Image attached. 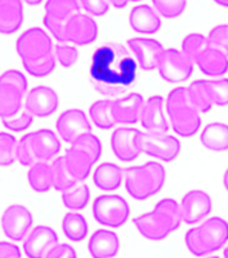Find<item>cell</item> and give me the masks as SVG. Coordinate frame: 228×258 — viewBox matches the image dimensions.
I'll use <instances>...</instances> for the list:
<instances>
[{"label": "cell", "instance_id": "obj_1", "mask_svg": "<svg viewBox=\"0 0 228 258\" xmlns=\"http://www.w3.org/2000/svg\"><path fill=\"white\" fill-rule=\"evenodd\" d=\"M140 64L124 44L106 42L93 54L89 78L97 92L105 97L124 94L136 82Z\"/></svg>", "mask_w": 228, "mask_h": 258}, {"label": "cell", "instance_id": "obj_2", "mask_svg": "<svg viewBox=\"0 0 228 258\" xmlns=\"http://www.w3.org/2000/svg\"><path fill=\"white\" fill-rule=\"evenodd\" d=\"M165 109L168 113L171 126L180 137L188 139L195 136L201 128L200 113L193 108L188 88L179 86L172 89L165 102Z\"/></svg>", "mask_w": 228, "mask_h": 258}, {"label": "cell", "instance_id": "obj_3", "mask_svg": "<svg viewBox=\"0 0 228 258\" xmlns=\"http://www.w3.org/2000/svg\"><path fill=\"white\" fill-rule=\"evenodd\" d=\"M167 172L163 164L148 161L142 165H134L125 169L124 183L126 191L136 201H146L163 189Z\"/></svg>", "mask_w": 228, "mask_h": 258}, {"label": "cell", "instance_id": "obj_4", "mask_svg": "<svg viewBox=\"0 0 228 258\" xmlns=\"http://www.w3.org/2000/svg\"><path fill=\"white\" fill-rule=\"evenodd\" d=\"M228 242V222L220 217L205 219L201 225L189 229L185 234L187 249L195 257H205L207 254L220 250Z\"/></svg>", "mask_w": 228, "mask_h": 258}, {"label": "cell", "instance_id": "obj_5", "mask_svg": "<svg viewBox=\"0 0 228 258\" xmlns=\"http://www.w3.org/2000/svg\"><path fill=\"white\" fill-rule=\"evenodd\" d=\"M93 215L100 225L118 229L128 222L130 206L125 198L116 194L101 195L93 203Z\"/></svg>", "mask_w": 228, "mask_h": 258}, {"label": "cell", "instance_id": "obj_6", "mask_svg": "<svg viewBox=\"0 0 228 258\" xmlns=\"http://www.w3.org/2000/svg\"><path fill=\"white\" fill-rule=\"evenodd\" d=\"M138 145L141 153L164 163L175 160L181 151L180 140L167 132H141Z\"/></svg>", "mask_w": 228, "mask_h": 258}, {"label": "cell", "instance_id": "obj_7", "mask_svg": "<svg viewBox=\"0 0 228 258\" xmlns=\"http://www.w3.org/2000/svg\"><path fill=\"white\" fill-rule=\"evenodd\" d=\"M16 52L22 62H32L52 54L54 44L50 35L43 28L31 27L18 38Z\"/></svg>", "mask_w": 228, "mask_h": 258}, {"label": "cell", "instance_id": "obj_8", "mask_svg": "<svg viewBox=\"0 0 228 258\" xmlns=\"http://www.w3.org/2000/svg\"><path fill=\"white\" fill-rule=\"evenodd\" d=\"M193 62L177 48H165L164 55L159 66L160 77L169 84H181L189 80L193 73Z\"/></svg>", "mask_w": 228, "mask_h": 258}, {"label": "cell", "instance_id": "obj_9", "mask_svg": "<svg viewBox=\"0 0 228 258\" xmlns=\"http://www.w3.org/2000/svg\"><path fill=\"white\" fill-rule=\"evenodd\" d=\"M32 223V213L23 205H11L2 215V230L12 241H23L28 237Z\"/></svg>", "mask_w": 228, "mask_h": 258}, {"label": "cell", "instance_id": "obj_10", "mask_svg": "<svg viewBox=\"0 0 228 258\" xmlns=\"http://www.w3.org/2000/svg\"><path fill=\"white\" fill-rule=\"evenodd\" d=\"M56 131L62 140L74 144L80 137L92 133V124L82 109H67L58 117Z\"/></svg>", "mask_w": 228, "mask_h": 258}, {"label": "cell", "instance_id": "obj_11", "mask_svg": "<svg viewBox=\"0 0 228 258\" xmlns=\"http://www.w3.org/2000/svg\"><path fill=\"white\" fill-rule=\"evenodd\" d=\"M181 218L187 225H196L212 211V199L203 189H192L183 197L180 203Z\"/></svg>", "mask_w": 228, "mask_h": 258}, {"label": "cell", "instance_id": "obj_12", "mask_svg": "<svg viewBox=\"0 0 228 258\" xmlns=\"http://www.w3.org/2000/svg\"><path fill=\"white\" fill-rule=\"evenodd\" d=\"M128 46L142 70L152 72L159 69L165 52L164 46L159 40L152 38H132L128 40Z\"/></svg>", "mask_w": 228, "mask_h": 258}, {"label": "cell", "instance_id": "obj_13", "mask_svg": "<svg viewBox=\"0 0 228 258\" xmlns=\"http://www.w3.org/2000/svg\"><path fill=\"white\" fill-rule=\"evenodd\" d=\"M141 131L132 126H120L114 129L112 135V151L120 161L130 163L138 159L141 155L138 137Z\"/></svg>", "mask_w": 228, "mask_h": 258}, {"label": "cell", "instance_id": "obj_14", "mask_svg": "<svg viewBox=\"0 0 228 258\" xmlns=\"http://www.w3.org/2000/svg\"><path fill=\"white\" fill-rule=\"evenodd\" d=\"M59 106V97L58 93L48 86H36L31 89L26 96L24 109L34 117L44 118L54 114Z\"/></svg>", "mask_w": 228, "mask_h": 258}, {"label": "cell", "instance_id": "obj_15", "mask_svg": "<svg viewBox=\"0 0 228 258\" xmlns=\"http://www.w3.org/2000/svg\"><path fill=\"white\" fill-rule=\"evenodd\" d=\"M98 24L89 14L78 12L66 23V43L86 46L98 38Z\"/></svg>", "mask_w": 228, "mask_h": 258}, {"label": "cell", "instance_id": "obj_16", "mask_svg": "<svg viewBox=\"0 0 228 258\" xmlns=\"http://www.w3.org/2000/svg\"><path fill=\"white\" fill-rule=\"evenodd\" d=\"M59 243L58 234L52 227L46 225L36 226L24 241L23 250L28 258H46Z\"/></svg>", "mask_w": 228, "mask_h": 258}, {"label": "cell", "instance_id": "obj_17", "mask_svg": "<svg viewBox=\"0 0 228 258\" xmlns=\"http://www.w3.org/2000/svg\"><path fill=\"white\" fill-rule=\"evenodd\" d=\"M144 97L140 93H130L121 98H114L113 116L117 124L128 126L140 122L141 110L144 108Z\"/></svg>", "mask_w": 228, "mask_h": 258}, {"label": "cell", "instance_id": "obj_18", "mask_svg": "<svg viewBox=\"0 0 228 258\" xmlns=\"http://www.w3.org/2000/svg\"><path fill=\"white\" fill-rule=\"evenodd\" d=\"M165 101L161 96H152L145 101L140 122L146 132H168L169 124L164 113Z\"/></svg>", "mask_w": 228, "mask_h": 258}, {"label": "cell", "instance_id": "obj_19", "mask_svg": "<svg viewBox=\"0 0 228 258\" xmlns=\"http://www.w3.org/2000/svg\"><path fill=\"white\" fill-rule=\"evenodd\" d=\"M129 26L142 35H153L160 31L161 16L148 4H140L129 14Z\"/></svg>", "mask_w": 228, "mask_h": 258}, {"label": "cell", "instance_id": "obj_20", "mask_svg": "<svg viewBox=\"0 0 228 258\" xmlns=\"http://www.w3.org/2000/svg\"><path fill=\"white\" fill-rule=\"evenodd\" d=\"M88 247L92 258H114L121 249V241L116 233L101 229L90 237Z\"/></svg>", "mask_w": 228, "mask_h": 258}, {"label": "cell", "instance_id": "obj_21", "mask_svg": "<svg viewBox=\"0 0 228 258\" xmlns=\"http://www.w3.org/2000/svg\"><path fill=\"white\" fill-rule=\"evenodd\" d=\"M137 231L149 241H163L172 234V230L163 221V218L155 211L145 213L134 218L133 221Z\"/></svg>", "mask_w": 228, "mask_h": 258}, {"label": "cell", "instance_id": "obj_22", "mask_svg": "<svg viewBox=\"0 0 228 258\" xmlns=\"http://www.w3.org/2000/svg\"><path fill=\"white\" fill-rule=\"evenodd\" d=\"M32 149L38 161H50L56 159L60 152V141L51 129H39L31 132Z\"/></svg>", "mask_w": 228, "mask_h": 258}, {"label": "cell", "instance_id": "obj_23", "mask_svg": "<svg viewBox=\"0 0 228 258\" xmlns=\"http://www.w3.org/2000/svg\"><path fill=\"white\" fill-rule=\"evenodd\" d=\"M22 0H0V34H15L23 23Z\"/></svg>", "mask_w": 228, "mask_h": 258}, {"label": "cell", "instance_id": "obj_24", "mask_svg": "<svg viewBox=\"0 0 228 258\" xmlns=\"http://www.w3.org/2000/svg\"><path fill=\"white\" fill-rule=\"evenodd\" d=\"M125 169L114 163H102L96 168L93 175V181L97 188L106 192L116 191L124 183Z\"/></svg>", "mask_w": 228, "mask_h": 258}, {"label": "cell", "instance_id": "obj_25", "mask_svg": "<svg viewBox=\"0 0 228 258\" xmlns=\"http://www.w3.org/2000/svg\"><path fill=\"white\" fill-rule=\"evenodd\" d=\"M197 68L203 74L212 78H221L228 72V56L212 47H207L196 60Z\"/></svg>", "mask_w": 228, "mask_h": 258}, {"label": "cell", "instance_id": "obj_26", "mask_svg": "<svg viewBox=\"0 0 228 258\" xmlns=\"http://www.w3.org/2000/svg\"><path fill=\"white\" fill-rule=\"evenodd\" d=\"M200 143L211 152L228 151V125L224 122H211L200 133Z\"/></svg>", "mask_w": 228, "mask_h": 258}, {"label": "cell", "instance_id": "obj_27", "mask_svg": "<svg viewBox=\"0 0 228 258\" xmlns=\"http://www.w3.org/2000/svg\"><path fill=\"white\" fill-rule=\"evenodd\" d=\"M63 159L71 176L77 181H85L88 179L94 163L86 153L71 145L63 155Z\"/></svg>", "mask_w": 228, "mask_h": 258}, {"label": "cell", "instance_id": "obj_28", "mask_svg": "<svg viewBox=\"0 0 228 258\" xmlns=\"http://www.w3.org/2000/svg\"><path fill=\"white\" fill-rule=\"evenodd\" d=\"M27 180L30 187L36 192H47L54 188L51 164L47 161H38L28 169Z\"/></svg>", "mask_w": 228, "mask_h": 258}, {"label": "cell", "instance_id": "obj_29", "mask_svg": "<svg viewBox=\"0 0 228 258\" xmlns=\"http://www.w3.org/2000/svg\"><path fill=\"white\" fill-rule=\"evenodd\" d=\"M113 104H114L113 98H102V100H97L89 109V114L94 125L102 131L113 129L117 125L113 116Z\"/></svg>", "mask_w": 228, "mask_h": 258}, {"label": "cell", "instance_id": "obj_30", "mask_svg": "<svg viewBox=\"0 0 228 258\" xmlns=\"http://www.w3.org/2000/svg\"><path fill=\"white\" fill-rule=\"evenodd\" d=\"M62 229L64 235L72 242L84 241L88 237L89 225L82 214L71 211L67 213L62 219Z\"/></svg>", "mask_w": 228, "mask_h": 258}, {"label": "cell", "instance_id": "obj_31", "mask_svg": "<svg viewBox=\"0 0 228 258\" xmlns=\"http://www.w3.org/2000/svg\"><path fill=\"white\" fill-rule=\"evenodd\" d=\"M44 11V15L50 16L52 19L67 22L81 12V4L78 0H47Z\"/></svg>", "mask_w": 228, "mask_h": 258}, {"label": "cell", "instance_id": "obj_32", "mask_svg": "<svg viewBox=\"0 0 228 258\" xmlns=\"http://www.w3.org/2000/svg\"><path fill=\"white\" fill-rule=\"evenodd\" d=\"M62 202L64 207H67L71 211H80L84 210L90 202V188L84 181H80L68 188L67 191L62 192Z\"/></svg>", "mask_w": 228, "mask_h": 258}, {"label": "cell", "instance_id": "obj_33", "mask_svg": "<svg viewBox=\"0 0 228 258\" xmlns=\"http://www.w3.org/2000/svg\"><path fill=\"white\" fill-rule=\"evenodd\" d=\"M153 211L163 218V221L169 226V229L172 230V233L176 231L180 227L181 223H183L180 203H177L175 199H171V198L161 199L156 205V207L153 209Z\"/></svg>", "mask_w": 228, "mask_h": 258}, {"label": "cell", "instance_id": "obj_34", "mask_svg": "<svg viewBox=\"0 0 228 258\" xmlns=\"http://www.w3.org/2000/svg\"><path fill=\"white\" fill-rule=\"evenodd\" d=\"M188 93L193 108L196 109L200 114L211 110L213 102L211 96H209L208 88H207V80L193 81L192 84L188 86Z\"/></svg>", "mask_w": 228, "mask_h": 258}, {"label": "cell", "instance_id": "obj_35", "mask_svg": "<svg viewBox=\"0 0 228 258\" xmlns=\"http://www.w3.org/2000/svg\"><path fill=\"white\" fill-rule=\"evenodd\" d=\"M23 97L20 93L0 84V117L7 118L20 112Z\"/></svg>", "mask_w": 228, "mask_h": 258}, {"label": "cell", "instance_id": "obj_36", "mask_svg": "<svg viewBox=\"0 0 228 258\" xmlns=\"http://www.w3.org/2000/svg\"><path fill=\"white\" fill-rule=\"evenodd\" d=\"M52 167V177H54V189L59 191L60 194L71 188L72 185L80 183L71 176V173L68 171L67 165L64 163L63 156L56 157L51 163Z\"/></svg>", "mask_w": 228, "mask_h": 258}, {"label": "cell", "instance_id": "obj_37", "mask_svg": "<svg viewBox=\"0 0 228 258\" xmlns=\"http://www.w3.org/2000/svg\"><path fill=\"white\" fill-rule=\"evenodd\" d=\"M207 47H208L207 36H204L203 34H197V32L189 34L181 42V51L184 52L189 59H192L195 63H196L199 55Z\"/></svg>", "mask_w": 228, "mask_h": 258}, {"label": "cell", "instance_id": "obj_38", "mask_svg": "<svg viewBox=\"0 0 228 258\" xmlns=\"http://www.w3.org/2000/svg\"><path fill=\"white\" fill-rule=\"evenodd\" d=\"M72 147H75V148L81 149L82 152H85L88 155L90 159L93 160V163L96 164L97 161L100 160L101 156H102V143L96 135H93V133H88V135H85V136L80 137L78 140L71 144Z\"/></svg>", "mask_w": 228, "mask_h": 258}, {"label": "cell", "instance_id": "obj_39", "mask_svg": "<svg viewBox=\"0 0 228 258\" xmlns=\"http://www.w3.org/2000/svg\"><path fill=\"white\" fill-rule=\"evenodd\" d=\"M56 64L55 54L52 52L50 55L44 56L42 59L32 60V62H23L24 70L32 77L36 78H43V77L50 76Z\"/></svg>", "mask_w": 228, "mask_h": 258}, {"label": "cell", "instance_id": "obj_40", "mask_svg": "<svg viewBox=\"0 0 228 258\" xmlns=\"http://www.w3.org/2000/svg\"><path fill=\"white\" fill-rule=\"evenodd\" d=\"M157 14L165 19H175L183 15L187 8V0H152Z\"/></svg>", "mask_w": 228, "mask_h": 258}, {"label": "cell", "instance_id": "obj_41", "mask_svg": "<svg viewBox=\"0 0 228 258\" xmlns=\"http://www.w3.org/2000/svg\"><path fill=\"white\" fill-rule=\"evenodd\" d=\"M18 140L10 133L0 132V167H7L16 161Z\"/></svg>", "mask_w": 228, "mask_h": 258}, {"label": "cell", "instance_id": "obj_42", "mask_svg": "<svg viewBox=\"0 0 228 258\" xmlns=\"http://www.w3.org/2000/svg\"><path fill=\"white\" fill-rule=\"evenodd\" d=\"M31 139V133L24 135L18 141V147H16V161H19L20 164L24 165V167H32L38 163V159H36L34 149H32Z\"/></svg>", "mask_w": 228, "mask_h": 258}, {"label": "cell", "instance_id": "obj_43", "mask_svg": "<svg viewBox=\"0 0 228 258\" xmlns=\"http://www.w3.org/2000/svg\"><path fill=\"white\" fill-rule=\"evenodd\" d=\"M209 96L212 98L213 105L227 106L228 105V78H215L207 80Z\"/></svg>", "mask_w": 228, "mask_h": 258}, {"label": "cell", "instance_id": "obj_44", "mask_svg": "<svg viewBox=\"0 0 228 258\" xmlns=\"http://www.w3.org/2000/svg\"><path fill=\"white\" fill-rule=\"evenodd\" d=\"M208 46L228 56V24H217L208 32Z\"/></svg>", "mask_w": 228, "mask_h": 258}, {"label": "cell", "instance_id": "obj_45", "mask_svg": "<svg viewBox=\"0 0 228 258\" xmlns=\"http://www.w3.org/2000/svg\"><path fill=\"white\" fill-rule=\"evenodd\" d=\"M0 84L7 86V88L15 90V92L20 93L22 96L26 94L28 88L27 78L22 72L18 70H7L0 76Z\"/></svg>", "mask_w": 228, "mask_h": 258}, {"label": "cell", "instance_id": "obj_46", "mask_svg": "<svg viewBox=\"0 0 228 258\" xmlns=\"http://www.w3.org/2000/svg\"><path fill=\"white\" fill-rule=\"evenodd\" d=\"M54 54H55L56 60L64 69L72 68L77 63V60L80 58V51L77 50L75 46L66 43H58L54 47Z\"/></svg>", "mask_w": 228, "mask_h": 258}, {"label": "cell", "instance_id": "obj_47", "mask_svg": "<svg viewBox=\"0 0 228 258\" xmlns=\"http://www.w3.org/2000/svg\"><path fill=\"white\" fill-rule=\"evenodd\" d=\"M34 122V116L30 114L27 110H20L16 114L7 118H3V125L12 132H23L28 129Z\"/></svg>", "mask_w": 228, "mask_h": 258}, {"label": "cell", "instance_id": "obj_48", "mask_svg": "<svg viewBox=\"0 0 228 258\" xmlns=\"http://www.w3.org/2000/svg\"><path fill=\"white\" fill-rule=\"evenodd\" d=\"M81 7L90 16H105L109 12L108 0H78Z\"/></svg>", "mask_w": 228, "mask_h": 258}, {"label": "cell", "instance_id": "obj_49", "mask_svg": "<svg viewBox=\"0 0 228 258\" xmlns=\"http://www.w3.org/2000/svg\"><path fill=\"white\" fill-rule=\"evenodd\" d=\"M46 258H77V251L71 245L67 243H58Z\"/></svg>", "mask_w": 228, "mask_h": 258}, {"label": "cell", "instance_id": "obj_50", "mask_svg": "<svg viewBox=\"0 0 228 258\" xmlns=\"http://www.w3.org/2000/svg\"><path fill=\"white\" fill-rule=\"evenodd\" d=\"M0 258H22V251L15 243L0 242Z\"/></svg>", "mask_w": 228, "mask_h": 258}, {"label": "cell", "instance_id": "obj_51", "mask_svg": "<svg viewBox=\"0 0 228 258\" xmlns=\"http://www.w3.org/2000/svg\"><path fill=\"white\" fill-rule=\"evenodd\" d=\"M109 4H112L114 8H125L129 3H134V2H141V0H108Z\"/></svg>", "mask_w": 228, "mask_h": 258}, {"label": "cell", "instance_id": "obj_52", "mask_svg": "<svg viewBox=\"0 0 228 258\" xmlns=\"http://www.w3.org/2000/svg\"><path fill=\"white\" fill-rule=\"evenodd\" d=\"M223 185H224L225 191L228 192V168L224 171V175H223Z\"/></svg>", "mask_w": 228, "mask_h": 258}, {"label": "cell", "instance_id": "obj_53", "mask_svg": "<svg viewBox=\"0 0 228 258\" xmlns=\"http://www.w3.org/2000/svg\"><path fill=\"white\" fill-rule=\"evenodd\" d=\"M24 2H26L28 6H39L43 0H24Z\"/></svg>", "mask_w": 228, "mask_h": 258}, {"label": "cell", "instance_id": "obj_54", "mask_svg": "<svg viewBox=\"0 0 228 258\" xmlns=\"http://www.w3.org/2000/svg\"><path fill=\"white\" fill-rule=\"evenodd\" d=\"M213 2L216 4H219V6H221V7L228 8V0H213Z\"/></svg>", "mask_w": 228, "mask_h": 258}, {"label": "cell", "instance_id": "obj_55", "mask_svg": "<svg viewBox=\"0 0 228 258\" xmlns=\"http://www.w3.org/2000/svg\"><path fill=\"white\" fill-rule=\"evenodd\" d=\"M224 258H228V246L225 247V250H224Z\"/></svg>", "mask_w": 228, "mask_h": 258}, {"label": "cell", "instance_id": "obj_56", "mask_svg": "<svg viewBox=\"0 0 228 258\" xmlns=\"http://www.w3.org/2000/svg\"><path fill=\"white\" fill-rule=\"evenodd\" d=\"M207 258H220V257H217V255H211V257H207Z\"/></svg>", "mask_w": 228, "mask_h": 258}]
</instances>
